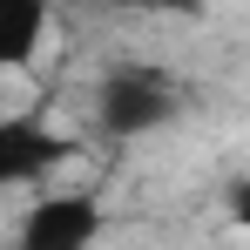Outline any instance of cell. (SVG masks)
<instances>
[{"label": "cell", "mask_w": 250, "mask_h": 250, "mask_svg": "<svg viewBox=\"0 0 250 250\" xmlns=\"http://www.w3.org/2000/svg\"><path fill=\"white\" fill-rule=\"evenodd\" d=\"M230 223L250 237V176H244V183H230Z\"/></svg>", "instance_id": "cell-5"}, {"label": "cell", "mask_w": 250, "mask_h": 250, "mask_svg": "<svg viewBox=\"0 0 250 250\" xmlns=\"http://www.w3.org/2000/svg\"><path fill=\"white\" fill-rule=\"evenodd\" d=\"M47 27H54V7L47 0H0V68L21 75L47 47Z\"/></svg>", "instance_id": "cell-4"}, {"label": "cell", "mask_w": 250, "mask_h": 250, "mask_svg": "<svg viewBox=\"0 0 250 250\" xmlns=\"http://www.w3.org/2000/svg\"><path fill=\"white\" fill-rule=\"evenodd\" d=\"M183 115V82L156 68V61H122L95 82V122L108 128L115 142H135V135H156Z\"/></svg>", "instance_id": "cell-1"}, {"label": "cell", "mask_w": 250, "mask_h": 250, "mask_svg": "<svg viewBox=\"0 0 250 250\" xmlns=\"http://www.w3.org/2000/svg\"><path fill=\"white\" fill-rule=\"evenodd\" d=\"M95 237H102V203L82 189H47L27 203L14 250H95Z\"/></svg>", "instance_id": "cell-2"}, {"label": "cell", "mask_w": 250, "mask_h": 250, "mask_svg": "<svg viewBox=\"0 0 250 250\" xmlns=\"http://www.w3.org/2000/svg\"><path fill=\"white\" fill-rule=\"evenodd\" d=\"M68 156H75V142L54 135L47 122H34V115H7L0 122V183L7 189H27V183L54 176V163H68Z\"/></svg>", "instance_id": "cell-3"}]
</instances>
